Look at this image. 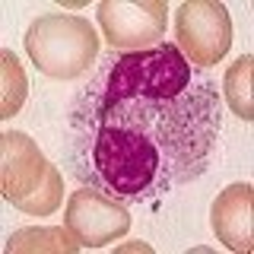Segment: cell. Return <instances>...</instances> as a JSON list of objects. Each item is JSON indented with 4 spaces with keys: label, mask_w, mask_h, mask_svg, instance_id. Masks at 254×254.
Segmentation results:
<instances>
[{
    "label": "cell",
    "mask_w": 254,
    "mask_h": 254,
    "mask_svg": "<svg viewBox=\"0 0 254 254\" xmlns=\"http://www.w3.org/2000/svg\"><path fill=\"white\" fill-rule=\"evenodd\" d=\"M222 99L175 42L111 51L70 99L64 165L121 203L156 200L200 178L219 140Z\"/></svg>",
    "instance_id": "1"
},
{
    "label": "cell",
    "mask_w": 254,
    "mask_h": 254,
    "mask_svg": "<svg viewBox=\"0 0 254 254\" xmlns=\"http://www.w3.org/2000/svg\"><path fill=\"white\" fill-rule=\"evenodd\" d=\"M29 61L51 79H76L99 61V32L83 16L48 13L26 29Z\"/></svg>",
    "instance_id": "2"
},
{
    "label": "cell",
    "mask_w": 254,
    "mask_h": 254,
    "mask_svg": "<svg viewBox=\"0 0 254 254\" xmlns=\"http://www.w3.org/2000/svg\"><path fill=\"white\" fill-rule=\"evenodd\" d=\"M175 45L190 67H213L232 48V16L219 0H188L175 16Z\"/></svg>",
    "instance_id": "3"
},
{
    "label": "cell",
    "mask_w": 254,
    "mask_h": 254,
    "mask_svg": "<svg viewBox=\"0 0 254 254\" xmlns=\"http://www.w3.org/2000/svg\"><path fill=\"white\" fill-rule=\"evenodd\" d=\"M105 42L115 51H146L165 35V0H102L95 6Z\"/></svg>",
    "instance_id": "4"
},
{
    "label": "cell",
    "mask_w": 254,
    "mask_h": 254,
    "mask_svg": "<svg viewBox=\"0 0 254 254\" xmlns=\"http://www.w3.org/2000/svg\"><path fill=\"white\" fill-rule=\"evenodd\" d=\"M130 222L133 219H130L127 203L89 185L73 190V197L67 200V213H64V229L73 235L79 248L111 245L115 238L127 235Z\"/></svg>",
    "instance_id": "5"
},
{
    "label": "cell",
    "mask_w": 254,
    "mask_h": 254,
    "mask_svg": "<svg viewBox=\"0 0 254 254\" xmlns=\"http://www.w3.org/2000/svg\"><path fill=\"white\" fill-rule=\"evenodd\" d=\"M48 172H51V162L26 133L16 130L3 133V143H0V190H3L6 203L19 206L29 194H35L45 185Z\"/></svg>",
    "instance_id": "6"
},
{
    "label": "cell",
    "mask_w": 254,
    "mask_h": 254,
    "mask_svg": "<svg viewBox=\"0 0 254 254\" xmlns=\"http://www.w3.org/2000/svg\"><path fill=\"white\" fill-rule=\"evenodd\" d=\"M210 226L229 251L248 254L254 248V188L248 181L222 188L210 206Z\"/></svg>",
    "instance_id": "7"
},
{
    "label": "cell",
    "mask_w": 254,
    "mask_h": 254,
    "mask_svg": "<svg viewBox=\"0 0 254 254\" xmlns=\"http://www.w3.org/2000/svg\"><path fill=\"white\" fill-rule=\"evenodd\" d=\"M79 245L67 229H19L10 242H6V254H70Z\"/></svg>",
    "instance_id": "8"
},
{
    "label": "cell",
    "mask_w": 254,
    "mask_h": 254,
    "mask_svg": "<svg viewBox=\"0 0 254 254\" xmlns=\"http://www.w3.org/2000/svg\"><path fill=\"white\" fill-rule=\"evenodd\" d=\"M251 76H254V58H251V54H245V58H238L232 67H229L226 79H222V86H226V102H229V108H232L235 115L242 118V121H251V118H254Z\"/></svg>",
    "instance_id": "9"
},
{
    "label": "cell",
    "mask_w": 254,
    "mask_h": 254,
    "mask_svg": "<svg viewBox=\"0 0 254 254\" xmlns=\"http://www.w3.org/2000/svg\"><path fill=\"white\" fill-rule=\"evenodd\" d=\"M0 61H3V105H0V118H13L29 95V83H26V73H22V67H19L13 51L3 48Z\"/></svg>",
    "instance_id": "10"
},
{
    "label": "cell",
    "mask_w": 254,
    "mask_h": 254,
    "mask_svg": "<svg viewBox=\"0 0 254 254\" xmlns=\"http://www.w3.org/2000/svg\"><path fill=\"white\" fill-rule=\"evenodd\" d=\"M61 200H64V178H61V172L51 165L45 185L38 188L35 194H29L26 200L19 203V210L22 213H32V216H51V213L61 206Z\"/></svg>",
    "instance_id": "11"
},
{
    "label": "cell",
    "mask_w": 254,
    "mask_h": 254,
    "mask_svg": "<svg viewBox=\"0 0 254 254\" xmlns=\"http://www.w3.org/2000/svg\"><path fill=\"white\" fill-rule=\"evenodd\" d=\"M127 251H146V254H153V248H149V245H143V242H127V245L118 248V254H127Z\"/></svg>",
    "instance_id": "12"
}]
</instances>
